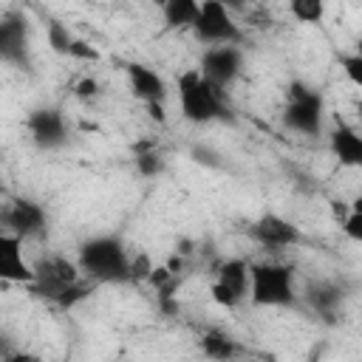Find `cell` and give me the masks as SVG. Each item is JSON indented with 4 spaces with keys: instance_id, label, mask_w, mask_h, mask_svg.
<instances>
[{
    "instance_id": "obj_1",
    "label": "cell",
    "mask_w": 362,
    "mask_h": 362,
    "mask_svg": "<svg viewBox=\"0 0 362 362\" xmlns=\"http://www.w3.org/2000/svg\"><path fill=\"white\" fill-rule=\"evenodd\" d=\"M79 269L93 283H133L130 257L116 235H99L79 246Z\"/></svg>"
},
{
    "instance_id": "obj_2",
    "label": "cell",
    "mask_w": 362,
    "mask_h": 362,
    "mask_svg": "<svg viewBox=\"0 0 362 362\" xmlns=\"http://www.w3.org/2000/svg\"><path fill=\"white\" fill-rule=\"evenodd\" d=\"M178 93H181V113L192 124L226 119L229 113L223 105V88L206 79L201 68H189L178 76Z\"/></svg>"
},
{
    "instance_id": "obj_3",
    "label": "cell",
    "mask_w": 362,
    "mask_h": 362,
    "mask_svg": "<svg viewBox=\"0 0 362 362\" xmlns=\"http://www.w3.org/2000/svg\"><path fill=\"white\" fill-rule=\"evenodd\" d=\"M249 297L255 305H291L294 303V269L286 263H252Z\"/></svg>"
},
{
    "instance_id": "obj_4",
    "label": "cell",
    "mask_w": 362,
    "mask_h": 362,
    "mask_svg": "<svg viewBox=\"0 0 362 362\" xmlns=\"http://www.w3.org/2000/svg\"><path fill=\"white\" fill-rule=\"evenodd\" d=\"M283 124L288 130H297L305 136H320V130H322V93L303 85V82H291L288 93H286Z\"/></svg>"
},
{
    "instance_id": "obj_5",
    "label": "cell",
    "mask_w": 362,
    "mask_h": 362,
    "mask_svg": "<svg viewBox=\"0 0 362 362\" xmlns=\"http://www.w3.org/2000/svg\"><path fill=\"white\" fill-rule=\"evenodd\" d=\"M192 31L206 45H238L243 40V31L229 17V8L221 6L218 0H204L201 3V11L195 17Z\"/></svg>"
},
{
    "instance_id": "obj_6",
    "label": "cell",
    "mask_w": 362,
    "mask_h": 362,
    "mask_svg": "<svg viewBox=\"0 0 362 362\" xmlns=\"http://www.w3.org/2000/svg\"><path fill=\"white\" fill-rule=\"evenodd\" d=\"M243 68V54L238 45H212L201 57V74L215 85L226 88Z\"/></svg>"
},
{
    "instance_id": "obj_7",
    "label": "cell",
    "mask_w": 362,
    "mask_h": 362,
    "mask_svg": "<svg viewBox=\"0 0 362 362\" xmlns=\"http://www.w3.org/2000/svg\"><path fill=\"white\" fill-rule=\"evenodd\" d=\"M25 124H28V133H31V139H34V144L40 150H57L68 139L65 119H62V113L57 107H37V110H31Z\"/></svg>"
},
{
    "instance_id": "obj_8",
    "label": "cell",
    "mask_w": 362,
    "mask_h": 362,
    "mask_svg": "<svg viewBox=\"0 0 362 362\" xmlns=\"http://www.w3.org/2000/svg\"><path fill=\"white\" fill-rule=\"evenodd\" d=\"M34 272H37V280H34L37 286L34 288L42 297H51V300H57L68 283H76L79 280L76 266L71 260H65V257H45V260H40L34 266Z\"/></svg>"
},
{
    "instance_id": "obj_9",
    "label": "cell",
    "mask_w": 362,
    "mask_h": 362,
    "mask_svg": "<svg viewBox=\"0 0 362 362\" xmlns=\"http://www.w3.org/2000/svg\"><path fill=\"white\" fill-rule=\"evenodd\" d=\"M0 57L28 68V25L23 14H6L0 23Z\"/></svg>"
},
{
    "instance_id": "obj_10",
    "label": "cell",
    "mask_w": 362,
    "mask_h": 362,
    "mask_svg": "<svg viewBox=\"0 0 362 362\" xmlns=\"http://www.w3.org/2000/svg\"><path fill=\"white\" fill-rule=\"evenodd\" d=\"M249 238L266 249H283L300 240V232L291 221L280 218V215H260L255 223H249Z\"/></svg>"
},
{
    "instance_id": "obj_11",
    "label": "cell",
    "mask_w": 362,
    "mask_h": 362,
    "mask_svg": "<svg viewBox=\"0 0 362 362\" xmlns=\"http://www.w3.org/2000/svg\"><path fill=\"white\" fill-rule=\"evenodd\" d=\"M3 223H6V232H14L20 238H37L45 232V212L37 201L20 198L3 212Z\"/></svg>"
},
{
    "instance_id": "obj_12",
    "label": "cell",
    "mask_w": 362,
    "mask_h": 362,
    "mask_svg": "<svg viewBox=\"0 0 362 362\" xmlns=\"http://www.w3.org/2000/svg\"><path fill=\"white\" fill-rule=\"evenodd\" d=\"M23 238L14 232H3L0 235V277L6 283H34L37 272L23 260Z\"/></svg>"
},
{
    "instance_id": "obj_13",
    "label": "cell",
    "mask_w": 362,
    "mask_h": 362,
    "mask_svg": "<svg viewBox=\"0 0 362 362\" xmlns=\"http://www.w3.org/2000/svg\"><path fill=\"white\" fill-rule=\"evenodd\" d=\"M127 79H130V90H133V96L141 99L144 105H147V102H161L164 93H167L164 79H161L153 68H147V65H141V62L127 65Z\"/></svg>"
},
{
    "instance_id": "obj_14",
    "label": "cell",
    "mask_w": 362,
    "mask_h": 362,
    "mask_svg": "<svg viewBox=\"0 0 362 362\" xmlns=\"http://www.w3.org/2000/svg\"><path fill=\"white\" fill-rule=\"evenodd\" d=\"M331 153L339 158V164L362 170V136L354 127L337 124L331 130Z\"/></svg>"
},
{
    "instance_id": "obj_15",
    "label": "cell",
    "mask_w": 362,
    "mask_h": 362,
    "mask_svg": "<svg viewBox=\"0 0 362 362\" xmlns=\"http://www.w3.org/2000/svg\"><path fill=\"white\" fill-rule=\"evenodd\" d=\"M218 283H223L226 288H232L240 300L246 297L249 291V283H252V272H249V263L240 260V257H232L226 263H221L218 269Z\"/></svg>"
},
{
    "instance_id": "obj_16",
    "label": "cell",
    "mask_w": 362,
    "mask_h": 362,
    "mask_svg": "<svg viewBox=\"0 0 362 362\" xmlns=\"http://www.w3.org/2000/svg\"><path fill=\"white\" fill-rule=\"evenodd\" d=\"M167 28H192L201 11V0H161Z\"/></svg>"
},
{
    "instance_id": "obj_17",
    "label": "cell",
    "mask_w": 362,
    "mask_h": 362,
    "mask_svg": "<svg viewBox=\"0 0 362 362\" xmlns=\"http://www.w3.org/2000/svg\"><path fill=\"white\" fill-rule=\"evenodd\" d=\"M201 351H204L206 356H212V359H232V356L240 354V348L235 345V339H232L226 331H221V328L204 331V337H201Z\"/></svg>"
},
{
    "instance_id": "obj_18",
    "label": "cell",
    "mask_w": 362,
    "mask_h": 362,
    "mask_svg": "<svg viewBox=\"0 0 362 362\" xmlns=\"http://www.w3.org/2000/svg\"><path fill=\"white\" fill-rule=\"evenodd\" d=\"M308 300H311V305L322 314V317H334V311H337V305H339V300H342V291L339 288H334V286H328V283H320V286H314L311 291H308Z\"/></svg>"
},
{
    "instance_id": "obj_19",
    "label": "cell",
    "mask_w": 362,
    "mask_h": 362,
    "mask_svg": "<svg viewBox=\"0 0 362 362\" xmlns=\"http://www.w3.org/2000/svg\"><path fill=\"white\" fill-rule=\"evenodd\" d=\"M291 14L300 23H320L325 14V0H291Z\"/></svg>"
},
{
    "instance_id": "obj_20",
    "label": "cell",
    "mask_w": 362,
    "mask_h": 362,
    "mask_svg": "<svg viewBox=\"0 0 362 362\" xmlns=\"http://www.w3.org/2000/svg\"><path fill=\"white\" fill-rule=\"evenodd\" d=\"M71 42H74V37L68 34V28H65L59 20H51V23H48V45H51L57 54H65V57H68Z\"/></svg>"
},
{
    "instance_id": "obj_21",
    "label": "cell",
    "mask_w": 362,
    "mask_h": 362,
    "mask_svg": "<svg viewBox=\"0 0 362 362\" xmlns=\"http://www.w3.org/2000/svg\"><path fill=\"white\" fill-rule=\"evenodd\" d=\"M161 156L156 150H144V153H136V170L144 175V178H153L161 173Z\"/></svg>"
},
{
    "instance_id": "obj_22",
    "label": "cell",
    "mask_w": 362,
    "mask_h": 362,
    "mask_svg": "<svg viewBox=\"0 0 362 362\" xmlns=\"http://www.w3.org/2000/svg\"><path fill=\"white\" fill-rule=\"evenodd\" d=\"M88 291H90V288H88L85 283H79V280H76V283H68V286L62 288V294L57 297V303H59L62 308H71L74 303L85 300V297H88Z\"/></svg>"
},
{
    "instance_id": "obj_23",
    "label": "cell",
    "mask_w": 362,
    "mask_h": 362,
    "mask_svg": "<svg viewBox=\"0 0 362 362\" xmlns=\"http://www.w3.org/2000/svg\"><path fill=\"white\" fill-rule=\"evenodd\" d=\"M150 272H153V260L141 252V255H136L133 260H130V277H133V283H141V280H147L150 277Z\"/></svg>"
},
{
    "instance_id": "obj_24",
    "label": "cell",
    "mask_w": 362,
    "mask_h": 362,
    "mask_svg": "<svg viewBox=\"0 0 362 362\" xmlns=\"http://www.w3.org/2000/svg\"><path fill=\"white\" fill-rule=\"evenodd\" d=\"M212 300L218 303V305H223V308H235L238 303H240V297L232 291V288H226L223 283H212Z\"/></svg>"
},
{
    "instance_id": "obj_25",
    "label": "cell",
    "mask_w": 362,
    "mask_h": 362,
    "mask_svg": "<svg viewBox=\"0 0 362 362\" xmlns=\"http://www.w3.org/2000/svg\"><path fill=\"white\" fill-rule=\"evenodd\" d=\"M68 57H74V59H82V62H96V59H99V51H96L93 45H88L85 40H74V42H71V51H68Z\"/></svg>"
},
{
    "instance_id": "obj_26",
    "label": "cell",
    "mask_w": 362,
    "mask_h": 362,
    "mask_svg": "<svg viewBox=\"0 0 362 362\" xmlns=\"http://www.w3.org/2000/svg\"><path fill=\"white\" fill-rule=\"evenodd\" d=\"M342 68L348 74V79L354 85L362 88V54H354V57H342Z\"/></svg>"
},
{
    "instance_id": "obj_27",
    "label": "cell",
    "mask_w": 362,
    "mask_h": 362,
    "mask_svg": "<svg viewBox=\"0 0 362 362\" xmlns=\"http://www.w3.org/2000/svg\"><path fill=\"white\" fill-rule=\"evenodd\" d=\"M74 93H76L79 99L90 102V99H96V96H99V82H96L93 76H85V79H79V82L74 85Z\"/></svg>"
},
{
    "instance_id": "obj_28",
    "label": "cell",
    "mask_w": 362,
    "mask_h": 362,
    "mask_svg": "<svg viewBox=\"0 0 362 362\" xmlns=\"http://www.w3.org/2000/svg\"><path fill=\"white\" fill-rule=\"evenodd\" d=\"M173 277H175V272H173L170 266H153V272H150L147 283H150V286H153V288L158 291V288H161V286H167V283H170Z\"/></svg>"
},
{
    "instance_id": "obj_29",
    "label": "cell",
    "mask_w": 362,
    "mask_h": 362,
    "mask_svg": "<svg viewBox=\"0 0 362 362\" xmlns=\"http://www.w3.org/2000/svg\"><path fill=\"white\" fill-rule=\"evenodd\" d=\"M342 229L351 240H359L362 243V212H351L345 221H342Z\"/></svg>"
},
{
    "instance_id": "obj_30",
    "label": "cell",
    "mask_w": 362,
    "mask_h": 362,
    "mask_svg": "<svg viewBox=\"0 0 362 362\" xmlns=\"http://www.w3.org/2000/svg\"><path fill=\"white\" fill-rule=\"evenodd\" d=\"M147 113H150V119H153V122H164V119H167V113H164V105H161V102H147Z\"/></svg>"
},
{
    "instance_id": "obj_31",
    "label": "cell",
    "mask_w": 362,
    "mask_h": 362,
    "mask_svg": "<svg viewBox=\"0 0 362 362\" xmlns=\"http://www.w3.org/2000/svg\"><path fill=\"white\" fill-rule=\"evenodd\" d=\"M192 156H195V161H201V164H209V167H218V161H215V156H212L209 150H201V147H195V150H192Z\"/></svg>"
},
{
    "instance_id": "obj_32",
    "label": "cell",
    "mask_w": 362,
    "mask_h": 362,
    "mask_svg": "<svg viewBox=\"0 0 362 362\" xmlns=\"http://www.w3.org/2000/svg\"><path fill=\"white\" fill-rule=\"evenodd\" d=\"M221 6H226V8H243L246 6V0H218Z\"/></svg>"
},
{
    "instance_id": "obj_33",
    "label": "cell",
    "mask_w": 362,
    "mask_h": 362,
    "mask_svg": "<svg viewBox=\"0 0 362 362\" xmlns=\"http://www.w3.org/2000/svg\"><path fill=\"white\" fill-rule=\"evenodd\" d=\"M351 212H362V195H356V198L351 201Z\"/></svg>"
},
{
    "instance_id": "obj_34",
    "label": "cell",
    "mask_w": 362,
    "mask_h": 362,
    "mask_svg": "<svg viewBox=\"0 0 362 362\" xmlns=\"http://www.w3.org/2000/svg\"><path fill=\"white\" fill-rule=\"evenodd\" d=\"M359 54H362V40H359Z\"/></svg>"
}]
</instances>
